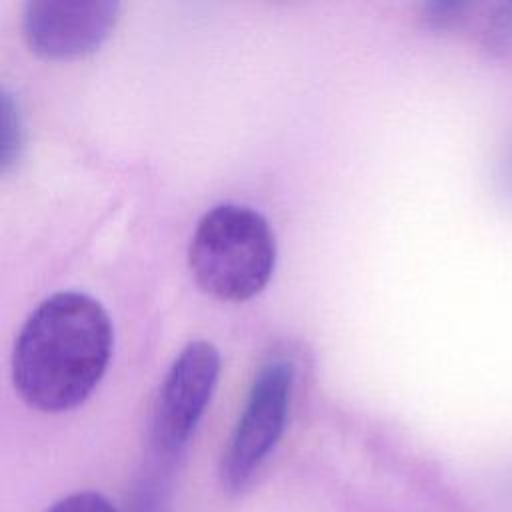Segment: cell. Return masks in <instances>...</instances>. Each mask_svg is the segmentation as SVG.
I'll list each match as a JSON object with an SVG mask.
<instances>
[{"instance_id":"obj_4","label":"cell","mask_w":512,"mask_h":512,"mask_svg":"<svg viewBox=\"0 0 512 512\" xmlns=\"http://www.w3.org/2000/svg\"><path fill=\"white\" fill-rule=\"evenodd\" d=\"M220 374V354L208 340L188 342L172 362L154 406L152 442L162 454L180 452L194 434Z\"/></svg>"},{"instance_id":"obj_7","label":"cell","mask_w":512,"mask_h":512,"mask_svg":"<svg viewBox=\"0 0 512 512\" xmlns=\"http://www.w3.org/2000/svg\"><path fill=\"white\" fill-rule=\"evenodd\" d=\"M46 512H118V510L106 496L92 490H84L54 502Z\"/></svg>"},{"instance_id":"obj_6","label":"cell","mask_w":512,"mask_h":512,"mask_svg":"<svg viewBox=\"0 0 512 512\" xmlns=\"http://www.w3.org/2000/svg\"><path fill=\"white\" fill-rule=\"evenodd\" d=\"M24 128L18 112V104L12 94L2 92V134H0V164L2 172H8L22 156Z\"/></svg>"},{"instance_id":"obj_1","label":"cell","mask_w":512,"mask_h":512,"mask_svg":"<svg viewBox=\"0 0 512 512\" xmlns=\"http://www.w3.org/2000/svg\"><path fill=\"white\" fill-rule=\"evenodd\" d=\"M112 324L88 294L66 290L42 300L22 324L12 352V382L40 412L80 406L112 354Z\"/></svg>"},{"instance_id":"obj_5","label":"cell","mask_w":512,"mask_h":512,"mask_svg":"<svg viewBox=\"0 0 512 512\" xmlns=\"http://www.w3.org/2000/svg\"><path fill=\"white\" fill-rule=\"evenodd\" d=\"M110 0H32L24 4L22 34L28 48L48 60H74L98 50L118 20Z\"/></svg>"},{"instance_id":"obj_3","label":"cell","mask_w":512,"mask_h":512,"mask_svg":"<svg viewBox=\"0 0 512 512\" xmlns=\"http://www.w3.org/2000/svg\"><path fill=\"white\" fill-rule=\"evenodd\" d=\"M292 382L294 364L286 358H268L258 368L220 462L226 490H242L278 444L288 418Z\"/></svg>"},{"instance_id":"obj_2","label":"cell","mask_w":512,"mask_h":512,"mask_svg":"<svg viewBox=\"0 0 512 512\" xmlns=\"http://www.w3.org/2000/svg\"><path fill=\"white\" fill-rule=\"evenodd\" d=\"M274 262L276 242L266 218L230 202L200 218L188 248V266L200 290L224 302H244L262 292Z\"/></svg>"}]
</instances>
